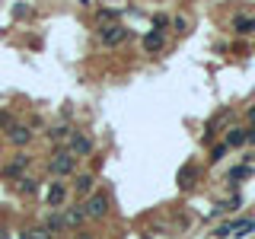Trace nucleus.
Masks as SVG:
<instances>
[{"instance_id":"nucleus-3","label":"nucleus","mask_w":255,"mask_h":239,"mask_svg":"<svg viewBox=\"0 0 255 239\" xmlns=\"http://www.w3.org/2000/svg\"><path fill=\"white\" fill-rule=\"evenodd\" d=\"M99 38H102V45L115 48V45H122L125 38H128V29L122 26V22H112V26H102L99 29Z\"/></svg>"},{"instance_id":"nucleus-13","label":"nucleus","mask_w":255,"mask_h":239,"mask_svg":"<svg viewBox=\"0 0 255 239\" xmlns=\"http://www.w3.org/2000/svg\"><path fill=\"white\" fill-rule=\"evenodd\" d=\"M48 137H51V140H70V137H74V131H70L67 124H58V127L48 131Z\"/></svg>"},{"instance_id":"nucleus-9","label":"nucleus","mask_w":255,"mask_h":239,"mask_svg":"<svg viewBox=\"0 0 255 239\" xmlns=\"http://www.w3.org/2000/svg\"><path fill=\"white\" fill-rule=\"evenodd\" d=\"M64 198H67V188H64L61 182H54V185L48 188V207H61Z\"/></svg>"},{"instance_id":"nucleus-2","label":"nucleus","mask_w":255,"mask_h":239,"mask_svg":"<svg viewBox=\"0 0 255 239\" xmlns=\"http://www.w3.org/2000/svg\"><path fill=\"white\" fill-rule=\"evenodd\" d=\"M83 214H86V217H96V220L106 217V214H109V198L102 195V191H96L93 198H86V201H83Z\"/></svg>"},{"instance_id":"nucleus-8","label":"nucleus","mask_w":255,"mask_h":239,"mask_svg":"<svg viewBox=\"0 0 255 239\" xmlns=\"http://www.w3.org/2000/svg\"><path fill=\"white\" fill-rule=\"evenodd\" d=\"M29 163H32V159H29L26 153H19V156H16L10 166H6V175H10V179H19V175L29 169Z\"/></svg>"},{"instance_id":"nucleus-12","label":"nucleus","mask_w":255,"mask_h":239,"mask_svg":"<svg viewBox=\"0 0 255 239\" xmlns=\"http://www.w3.org/2000/svg\"><path fill=\"white\" fill-rule=\"evenodd\" d=\"M243 143H246V131H243V127H230L227 147H243Z\"/></svg>"},{"instance_id":"nucleus-10","label":"nucleus","mask_w":255,"mask_h":239,"mask_svg":"<svg viewBox=\"0 0 255 239\" xmlns=\"http://www.w3.org/2000/svg\"><path fill=\"white\" fill-rule=\"evenodd\" d=\"M61 217H64V227H80V223L86 220V214H83V207H70V211L61 214Z\"/></svg>"},{"instance_id":"nucleus-6","label":"nucleus","mask_w":255,"mask_h":239,"mask_svg":"<svg viewBox=\"0 0 255 239\" xmlns=\"http://www.w3.org/2000/svg\"><path fill=\"white\" fill-rule=\"evenodd\" d=\"M163 45H166V38H163V32H147L143 35V51H150V54H156V51H163Z\"/></svg>"},{"instance_id":"nucleus-11","label":"nucleus","mask_w":255,"mask_h":239,"mask_svg":"<svg viewBox=\"0 0 255 239\" xmlns=\"http://www.w3.org/2000/svg\"><path fill=\"white\" fill-rule=\"evenodd\" d=\"M93 185H96V179H93L90 172H83V175H77V185H74V188L80 191V195H90Z\"/></svg>"},{"instance_id":"nucleus-1","label":"nucleus","mask_w":255,"mask_h":239,"mask_svg":"<svg viewBox=\"0 0 255 239\" xmlns=\"http://www.w3.org/2000/svg\"><path fill=\"white\" fill-rule=\"evenodd\" d=\"M51 172L54 175H74V169H77V156L70 153V150H54V156H51Z\"/></svg>"},{"instance_id":"nucleus-22","label":"nucleus","mask_w":255,"mask_h":239,"mask_svg":"<svg viewBox=\"0 0 255 239\" xmlns=\"http://www.w3.org/2000/svg\"><path fill=\"white\" fill-rule=\"evenodd\" d=\"M246 143H255V127H249V131H246Z\"/></svg>"},{"instance_id":"nucleus-19","label":"nucleus","mask_w":255,"mask_h":239,"mask_svg":"<svg viewBox=\"0 0 255 239\" xmlns=\"http://www.w3.org/2000/svg\"><path fill=\"white\" fill-rule=\"evenodd\" d=\"M45 227L51 230V233H54V230H67V227H64V217H48V223H45Z\"/></svg>"},{"instance_id":"nucleus-15","label":"nucleus","mask_w":255,"mask_h":239,"mask_svg":"<svg viewBox=\"0 0 255 239\" xmlns=\"http://www.w3.org/2000/svg\"><path fill=\"white\" fill-rule=\"evenodd\" d=\"M19 191H22V195H35V191H38L35 179H19Z\"/></svg>"},{"instance_id":"nucleus-4","label":"nucleus","mask_w":255,"mask_h":239,"mask_svg":"<svg viewBox=\"0 0 255 239\" xmlns=\"http://www.w3.org/2000/svg\"><path fill=\"white\" fill-rule=\"evenodd\" d=\"M67 150H70L74 156H90V153H93V140L83 137V134H74V137L67 140Z\"/></svg>"},{"instance_id":"nucleus-21","label":"nucleus","mask_w":255,"mask_h":239,"mask_svg":"<svg viewBox=\"0 0 255 239\" xmlns=\"http://www.w3.org/2000/svg\"><path fill=\"white\" fill-rule=\"evenodd\" d=\"M243 175H249V169H246V166H239V169H233V172H230V179H243Z\"/></svg>"},{"instance_id":"nucleus-7","label":"nucleus","mask_w":255,"mask_h":239,"mask_svg":"<svg viewBox=\"0 0 255 239\" xmlns=\"http://www.w3.org/2000/svg\"><path fill=\"white\" fill-rule=\"evenodd\" d=\"M6 137H10L16 147H26V143L32 140V131H29V127H22V124H13L10 131H6Z\"/></svg>"},{"instance_id":"nucleus-5","label":"nucleus","mask_w":255,"mask_h":239,"mask_svg":"<svg viewBox=\"0 0 255 239\" xmlns=\"http://www.w3.org/2000/svg\"><path fill=\"white\" fill-rule=\"evenodd\" d=\"M233 32H239V35H252V32H255V16L252 13L233 16Z\"/></svg>"},{"instance_id":"nucleus-14","label":"nucleus","mask_w":255,"mask_h":239,"mask_svg":"<svg viewBox=\"0 0 255 239\" xmlns=\"http://www.w3.org/2000/svg\"><path fill=\"white\" fill-rule=\"evenodd\" d=\"M26 239H54V233L48 227H32L29 233H26Z\"/></svg>"},{"instance_id":"nucleus-18","label":"nucleus","mask_w":255,"mask_h":239,"mask_svg":"<svg viewBox=\"0 0 255 239\" xmlns=\"http://www.w3.org/2000/svg\"><path fill=\"white\" fill-rule=\"evenodd\" d=\"M252 230H255V220H246V223H239V227H236V236H249Z\"/></svg>"},{"instance_id":"nucleus-17","label":"nucleus","mask_w":255,"mask_h":239,"mask_svg":"<svg viewBox=\"0 0 255 239\" xmlns=\"http://www.w3.org/2000/svg\"><path fill=\"white\" fill-rule=\"evenodd\" d=\"M227 150H230V147H227V143H217V147H214V150H211V163H220V159H223V156H227Z\"/></svg>"},{"instance_id":"nucleus-20","label":"nucleus","mask_w":255,"mask_h":239,"mask_svg":"<svg viewBox=\"0 0 255 239\" xmlns=\"http://www.w3.org/2000/svg\"><path fill=\"white\" fill-rule=\"evenodd\" d=\"M175 32H188V19H185V16H175Z\"/></svg>"},{"instance_id":"nucleus-23","label":"nucleus","mask_w":255,"mask_h":239,"mask_svg":"<svg viewBox=\"0 0 255 239\" xmlns=\"http://www.w3.org/2000/svg\"><path fill=\"white\" fill-rule=\"evenodd\" d=\"M0 239H6V230H0Z\"/></svg>"},{"instance_id":"nucleus-16","label":"nucleus","mask_w":255,"mask_h":239,"mask_svg":"<svg viewBox=\"0 0 255 239\" xmlns=\"http://www.w3.org/2000/svg\"><path fill=\"white\" fill-rule=\"evenodd\" d=\"M96 19H99V22H112V19H115L118 22V10H96Z\"/></svg>"}]
</instances>
